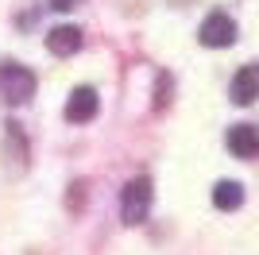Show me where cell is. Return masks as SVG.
<instances>
[{
  "label": "cell",
  "mask_w": 259,
  "mask_h": 255,
  "mask_svg": "<svg viewBox=\"0 0 259 255\" xmlns=\"http://www.w3.org/2000/svg\"><path fill=\"white\" fill-rule=\"evenodd\" d=\"M0 97L8 105H27L35 97V74L20 62H4L0 66Z\"/></svg>",
  "instance_id": "obj_1"
},
{
  "label": "cell",
  "mask_w": 259,
  "mask_h": 255,
  "mask_svg": "<svg viewBox=\"0 0 259 255\" xmlns=\"http://www.w3.org/2000/svg\"><path fill=\"white\" fill-rule=\"evenodd\" d=\"M151 178H132L128 186H124V193H120V217H124V224H143L147 221V212H151Z\"/></svg>",
  "instance_id": "obj_2"
},
{
  "label": "cell",
  "mask_w": 259,
  "mask_h": 255,
  "mask_svg": "<svg viewBox=\"0 0 259 255\" xmlns=\"http://www.w3.org/2000/svg\"><path fill=\"white\" fill-rule=\"evenodd\" d=\"M197 39L205 42V47H213V51L232 47V42H236V20H232L228 12H213V16H205V23H201Z\"/></svg>",
  "instance_id": "obj_3"
},
{
  "label": "cell",
  "mask_w": 259,
  "mask_h": 255,
  "mask_svg": "<svg viewBox=\"0 0 259 255\" xmlns=\"http://www.w3.org/2000/svg\"><path fill=\"white\" fill-rule=\"evenodd\" d=\"M97 108H101L97 89L77 85L74 93H70V101H66V120H70V124H89V120L97 116Z\"/></svg>",
  "instance_id": "obj_4"
},
{
  "label": "cell",
  "mask_w": 259,
  "mask_h": 255,
  "mask_svg": "<svg viewBox=\"0 0 259 255\" xmlns=\"http://www.w3.org/2000/svg\"><path fill=\"white\" fill-rule=\"evenodd\" d=\"M228 151H232L236 159H255L259 155V128L255 124L228 128Z\"/></svg>",
  "instance_id": "obj_5"
},
{
  "label": "cell",
  "mask_w": 259,
  "mask_h": 255,
  "mask_svg": "<svg viewBox=\"0 0 259 255\" xmlns=\"http://www.w3.org/2000/svg\"><path fill=\"white\" fill-rule=\"evenodd\" d=\"M255 97H259V62H248L232 77V101L236 105H251Z\"/></svg>",
  "instance_id": "obj_6"
},
{
  "label": "cell",
  "mask_w": 259,
  "mask_h": 255,
  "mask_svg": "<svg viewBox=\"0 0 259 255\" xmlns=\"http://www.w3.org/2000/svg\"><path fill=\"white\" fill-rule=\"evenodd\" d=\"M47 51H51L54 58H70L74 51H81V31H77V27H70V23H62V27L47 31Z\"/></svg>",
  "instance_id": "obj_7"
},
{
  "label": "cell",
  "mask_w": 259,
  "mask_h": 255,
  "mask_svg": "<svg viewBox=\"0 0 259 255\" xmlns=\"http://www.w3.org/2000/svg\"><path fill=\"white\" fill-rule=\"evenodd\" d=\"M213 205L217 209H240V205H244V186H240V182H217L213 186Z\"/></svg>",
  "instance_id": "obj_8"
},
{
  "label": "cell",
  "mask_w": 259,
  "mask_h": 255,
  "mask_svg": "<svg viewBox=\"0 0 259 255\" xmlns=\"http://www.w3.org/2000/svg\"><path fill=\"white\" fill-rule=\"evenodd\" d=\"M77 4H81V0H51V8H54V12H74Z\"/></svg>",
  "instance_id": "obj_9"
}]
</instances>
